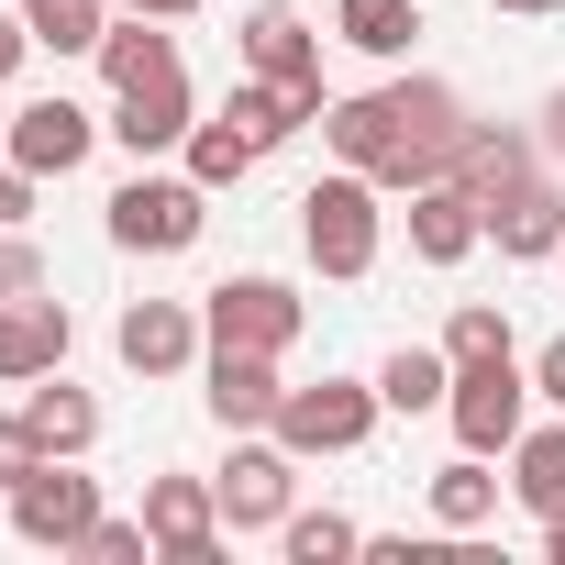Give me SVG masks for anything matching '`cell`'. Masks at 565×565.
<instances>
[{
  "label": "cell",
  "instance_id": "6da1fadb",
  "mask_svg": "<svg viewBox=\"0 0 565 565\" xmlns=\"http://www.w3.org/2000/svg\"><path fill=\"white\" fill-rule=\"evenodd\" d=\"M388 189L366 178V167H333L311 200H300V244H311V266L322 277H377V255H388V211H377Z\"/></svg>",
  "mask_w": 565,
  "mask_h": 565
},
{
  "label": "cell",
  "instance_id": "7a4b0ae2",
  "mask_svg": "<svg viewBox=\"0 0 565 565\" xmlns=\"http://www.w3.org/2000/svg\"><path fill=\"white\" fill-rule=\"evenodd\" d=\"M444 422H455L466 455H510L521 422H532V366L521 355H466L455 388H444Z\"/></svg>",
  "mask_w": 565,
  "mask_h": 565
},
{
  "label": "cell",
  "instance_id": "3957f363",
  "mask_svg": "<svg viewBox=\"0 0 565 565\" xmlns=\"http://www.w3.org/2000/svg\"><path fill=\"white\" fill-rule=\"evenodd\" d=\"M200 233H211V189H200V178H145V167H134V178L111 189V244H122V255H189Z\"/></svg>",
  "mask_w": 565,
  "mask_h": 565
},
{
  "label": "cell",
  "instance_id": "277c9868",
  "mask_svg": "<svg viewBox=\"0 0 565 565\" xmlns=\"http://www.w3.org/2000/svg\"><path fill=\"white\" fill-rule=\"evenodd\" d=\"M377 100H388V122H399V167H388V189L411 200L422 178L455 167V145H466V100H455L444 78H388Z\"/></svg>",
  "mask_w": 565,
  "mask_h": 565
},
{
  "label": "cell",
  "instance_id": "5b68a950",
  "mask_svg": "<svg viewBox=\"0 0 565 565\" xmlns=\"http://www.w3.org/2000/svg\"><path fill=\"white\" fill-rule=\"evenodd\" d=\"M100 521V477H78V455H45L34 477H12V532L34 554H78Z\"/></svg>",
  "mask_w": 565,
  "mask_h": 565
},
{
  "label": "cell",
  "instance_id": "8992f818",
  "mask_svg": "<svg viewBox=\"0 0 565 565\" xmlns=\"http://www.w3.org/2000/svg\"><path fill=\"white\" fill-rule=\"evenodd\" d=\"M377 411H388L377 377H366V388H355V377H322V388H289V399H277L266 433L289 444V455H355V444L377 433Z\"/></svg>",
  "mask_w": 565,
  "mask_h": 565
},
{
  "label": "cell",
  "instance_id": "52a82bcc",
  "mask_svg": "<svg viewBox=\"0 0 565 565\" xmlns=\"http://www.w3.org/2000/svg\"><path fill=\"white\" fill-rule=\"evenodd\" d=\"M211 488H222V521H233V532H277V521L300 510V455L277 444V433H266V444L233 433V466H222Z\"/></svg>",
  "mask_w": 565,
  "mask_h": 565
},
{
  "label": "cell",
  "instance_id": "ba28073f",
  "mask_svg": "<svg viewBox=\"0 0 565 565\" xmlns=\"http://www.w3.org/2000/svg\"><path fill=\"white\" fill-rule=\"evenodd\" d=\"M200 322H211V344H255V355H289L300 344V289L289 277H222V289L200 300Z\"/></svg>",
  "mask_w": 565,
  "mask_h": 565
},
{
  "label": "cell",
  "instance_id": "9c48e42d",
  "mask_svg": "<svg viewBox=\"0 0 565 565\" xmlns=\"http://www.w3.org/2000/svg\"><path fill=\"white\" fill-rule=\"evenodd\" d=\"M145 532H156V565H222V488L211 477H145Z\"/></svg>",
  "mask_w": 565,
  "mask_h": 565
},
{
  "label": "cell",
  "instance_id": "30bf717a",
  "mask_svg": "<svg viewBox=\"0 0 565 565\" xmlns=\"http://www.w3.org/2000/svg\"><path fill=\"white\" fill-rule=\"evenodd\" d=\"M111 355H122L134 377H189V366L211 355V322H200V300H134V311L111 322Z\"/></svg>",
  "mask_w": 565,
  "mask_h": 565
},
{
  "label": "cell",
  "instance_id": "8fae6325",
  "mask_svg": "<svg viewBox=\"0 0 565 565\" xmlns=\"http://www.w3.org/2000/svg\"><path fill=\"white\" fill-rule=\"evenodd\" d=\"M100 134H111V122H89V111H78L67 89H45V100H23V111H12L0 156H12V167H34V178H78Z\"/></svg>",
  "mask_w": 565,
  "mask_h": 565
},
{
  "label": "cell",
  "instance_id": "7c38bea8",
  "mask_svg": "<svg viewBox=\"0 0 565 565\" xmlns=\"http://www.w3.org/2000/svg\"><path fill=\"white\" fill-rule=\"evenodd\" d=\"M200 399H211V422L222 433H266L277 422V399H289V377H277V355H255V344H211L200 355Z\"/></svg>",
  "mask_w": 565,
  "mask_h": 565
},
{
  "label": "cell",
  "instance_id": "4fadbf2b",
  "mask_svg": "<svg viewBox=\"0 0 565 565\" xmlns=\"http://www.w3.org/2000/svg\"><path fill=\"white\" fill-rule=\"evenodd\" d=\"M477 244H488V200L466 178H422L411 189V255L422 266H466Z\"/></svg>",
  "mask_w": 565,
  "mask_h": 565
},
{
  "label": "cell",
  "instance_id": "5bb4252c",
  "mask_svg": "<svg viewBox=\"0 0 565 565\" xmlns=\"http://www.w3.org/2000/svg\"><path fill=\"white\" fill-rule=\"evenodd\" d=\"M67 344H78V322H67V300H0V388H34V377H56L67 366Z\"/></svg>",
  "mask_w": 565,
  "mask_h": 565
},
{
  "label": "cell",
  "instance_id": "9a60e30c",
  "mask_svg": "<svg viewBox=\"0 0 565 565\" xmlns=\"http://www.w3.org/2000/svg\"><path fill=\"white\" fill-rule=\"evenodd\" d=\"M488 244L510 255V266H554V244H565V189L532 167L521 189H499L488 200Z\"/></svg>",
  "mask_w": 565,
  "mask_h": 565
},
{
  "label": "cell",
  "instance_id": "2e32d148",
  "mask_svg": "<svg viewBox=\"0 0 565 565\" xmlns=\"http://www.w3.org/2000/svg\"><path fill=\"white\" fill-rule=\"evenodd\" d=\"M189 122H200V100H189V67L178 78H156V89H122L111 100V145L145 167V156H178L189 145Z\"/></svg>",
  "mask_w": 565,
  "mask_h": 565
},
{
  "label": "cell",
  "instance_id": "e0dca14e",
  "mask_svg": "<svg viewBox=\"0 0 565 565\" xmlns=\"http://www.w3.org/2000/svg\"><path fill=\"white\" fill-rule=\"evenodd\" d=\"M244 67L255 78H289V89H322V34L289 12V0H266V12H244ZM333 100V89H322Z\"/></svg>",
  "mask_w": 565,
  "mask_h": 565
},
{
  "label": "cell",
  "instance_id": "ac0fdd59",
  "mask_svg": "<svg viewBox=\"0 0 565 565\" xmlns=\"http://www.w3.org/2000/svg\"><path fill=\"white\" fill-rule=\"evenodd\" d=\"M532 167H543V134H521V122H466V145H455L444 178H466L477 200H499V189H521Z\"/></svg>",
  "mask_w": 565,
  "mask_h": 565
},
{
  "label": "cell",
  "instance_id": "d6986e66",
  "mask_svg": "<svg viewBox=\"0 0 565 565\" xmlns=\"http://www.w3.org/2000/svg\"><path fill=\"white\" fill-rule=\"evenodd\" d=\"M100 78H111V100H122V89H156V78H178V34H167L156 12L111 23V34H100Z\"/></svg>",
  "mask_w": 565,
  "mask_h": 565
},
{
  "label": "cell",
  "instance_id": "ffe728a7",
  "mask_svg": "<svg viewBox=\"0 0 565 565\" xmlns=\"http://www.w3.org/2000/svg\"><path fill=\"white\" fill-rule=\"evenodd\" d=\"M23 422H34V444H45V455H89V444H100V399H89V388H67V366L23 388Z\"/></svg>",
  "mask_w": 565,
  "mask_h": 565
},
{
  "label": "cell",
  "instance_id": "44dd1931",
  "mask_svg": "<svg viewBox=\"0 0 565 565\" xmlns=\"http://www.w3.org/2000/svg\"><path fill=\"white\" fill-rule=\"evenodd\" d=\"M510 499H521L532 521L565 510V411H554V422H521V444H510Z\"/></svg>",
  "mask_w": 565,
  "mask_h": 565
},
{
  "label": "cell",
  "instance_id": "7402d4cb",
  "mask_svg": "<svg viewBox=\"0 0 565 565\" xmlns=\"http://www.w3.org/2000/svg\"><path fill=\"white\" fill-rule=\"evenodd\" d=\"M411 34H422V0H333V45H355L377 67H399Z\"/></svg>",
  "mask_w": 565,
  "mask_h": 565
},
{
  "label": "cell",
  "instance_id": "603a6c76",
  "mask_svg": "<svg viewBox=\"0 0 565 565\" xmlns=\"http://www.w3.org/2000/svg\"><path fill=\"white\" fill-rule=\"evenodd\" d=\"M499 499H510V477H488V455L433 466V521H444V532H488V521H499Z\"/></svg>",
  "mask_w": 565,
  "mask_h": 565
},
{
  "label": "cell",
  "instance_id": "cb8c5ba5",
  "mask_svg": "<svg viewBox=\"0 0 565 565\" xmlns=\"http://www.w3.org/2000/svg\"><path fill=\"white\" fill-rule=\"evenodd\" d=\"M178 156H189V178H200V189H244V178L266 167V145H255L233 111H222V122H189V145H178Z\"/></svg>",
  "mask_w": 565,
  "mask_h": 565
},
{
  "label": "cell",
  "instance_id": "d4e9b609",
  "mask_svg": "<svg viewBox=\"0 0 565 565\" xmlns=\"http://www.w3.org/2000/svg\"><path fill=\"white\" fill-rule=\"evenodd\" d=\"M444 388H455V355L444 344H399L388 366H377V399L411 422V411H444Z\"/></svg>",
  "mask_w": 565,
  "mask_h": 565
},
{
  "label": "cell",
  "instance_id": "484cf974",
  "mask_svg": "<svg viewBox=\"0 0 565 565\" xmlns=\"http://www.w3.org/2000/svg\"><path fill=\"white\" fill-rule=\"evenodd\" d=\"M12 12L34 23V45H56V56H100V0H12Z\"/></svg>",
  "mask_w": 565,
  "mask_h": 565
},
{
  "label": "cell",
  "instance_id": "4316f807",
  "mask_svg": "<svg viewBox=\"0 0 565 565\" xmlns=\"http://www.w3.org/2000/svg\"><path fill=\"white\" fill-rule=\"evenodd\" d=\"M277 543H289V565H333V554H366V532L344 510H289L277 521Z\"/></svg>",
  "mask_w": 565,
  "mask_h": 565
},
{
  "label": "cell",
  "instance_id": "83f0119b",
  "mask_svg": "<svg viewBox=\"0 0 565 565\" xmlns=\"http://www.w3.org/2000/svg\"><path fill=\"white\" fill-rule=\"evenodd\" d=\"M444 355H455V366H466V355H521V344H510V311H499V300H455Z\"/></svg>",
  "mask_w": 565,
  "mask_h": 565
},
{
  "label": "cell",
  "instance_id": "f1b7e54d",
  "mask_svg": "<svg viewBox=\"0 0 565 565\" xmlns=\"http://www.w3.org/2000/svg\"><path fill=\"white\" fill-rule=\"evenodd\" d=\"M78 554H89V565H156V532H145V510H134V521H111V510H100Z\"/></svg>",
  "mask_w": 565,
  "mask_h": 565
},
{
  "label": "cell",
  "instance_id": "f546056e",
  "mask_svg": "<svg viewBox=\"0 0 565 565\" xmlns=\"http://www.w3.org/2000/svg\"><path fill=\"white\" fill-rule=\"evenodd\" d=\"M45 289V255H34V233H0V300H34Z\"/></svg>",
  "mask_w": 565,
  "mask_h": 565
},
{
  "label": "cell",
  "instance_id": "4dcf8cb0",
  "mask_svg": "<svg viewBox=\"0 0 565 565\" xmlns=\"http://www.w3.org/2000/svg\"><path fill=\"white\" fill-rule=\"evenodd\" d=\"M34 466H45L34 422H23V411H0V488H12V477H34Z\"/></svg>",
  "mask_w": 565,
  "mask_h": 565
},
{
  "label": "cell",
  "instance_id": "1f68e13d",
  "mask_svg": "<svg viewBox=\"0 0 565 565\" xmlns=\"http://www.w3.org/2000/svg\"><path fill=\"white\" fill-rule=\"evenodd\" d=\"M34 189H45L34 167H12V156H0V233H23V222H34Z\"/></svg>",
  "mask_w": 565,
  "mask_h": 565
},
{
  "label": "cell",
  "instance_id": "d6a6232c",
  "mask_svg": "<svg viewBox=\"0 0 565 565\" xmlns=\"http://www.w3.org/2000/svg\"><path fill=\"white\" fill-rule=\"evenodd\" d=\"M532 399H543V411H565V333L532 355Z\"/></svg>",
  "mask_w": 565,
  "mask_h": 565
},
{
  "label": "cell",
  "instance_id": "836d02e7",
  "mask_svg": "<svg viewBox=\"0 0 565 565\" xmlns=\"http://www.w3.org/2000/svg\"><path fill=\"white\" fill-rule=\"evenodd\" d=\"M23 56H34V23H23V12H0V78H12Z\"/></svg>",
  "mask_w": 565,
  "mask_h": 565
},
{
  "label": "cell",
  "instance_id": "e575fe53",
  "mask_svg": "<svg viewBox=\"0 0 565 565\" xmlns=\"http://www.w3.org/2000/svg\"><path fill=\"white\" fill-rule=\"evenodd\" d=\"M543 156H565V78H554V100H543Z\"/></svg>",
  "mask_w": 565,
  "mask_h": 565
},
{
  "label": "cell",
  "instance_id": "d590c367",
  "mask_svg": "<svg viewBox=\"0 0 565 565\" xmlns=\"http://www.w3.org/2000/svg\"><path fill=\"white\" fill-rule=\"evenodd\" d=\"M122 12H156V23H189V12H200V0H122Z\"/></svg>",
  "mask_w": 565,
  "mask_h": 565
},
{
  "label": "cell",
  "instance_id": "8d00e7d4",
  "mask_svg": "<svg viewBox=\"0 0 565 565\" xmlns=\"http://www.w3.org/2000/svg\"><path fill=\"white\" fill-rule=\"evenodd\" d=\"M488 12H521V23H543V12H565V0H488Z\"/></svg>",
  "mask_w": 565,
  "mask_h": 565
},
{
  "label": "cell",
  "instance_id": "74e56055",
  "mask_svg": "<svg viewBox=\"0 0 565 565\" xmlns=\"http://www.w3.org/2000/svg\"><path fill=\"white\" fill-rule=\"evenodd\" d=\"M543 565H565V510H554V521H543Z\"/></svg>",
  "mask_w": 565,
  "mask_h": 565
},
{
  "label": "cell",
  "instance_id": "f35d334b",
  "mask_svg": "<svg viewBox=\"0 0 565 565\" xmlns=\"http://www.w3.org/2000/svg\"><path fill=\"white\" fill-rule=\"evenodd\" d=\"M0 134H12V111H0Z\"/></svg>",
  "mask_w": 565,
  "mask_h": 565
},
{
  "label": "cell",
  "instance_id": "ab89813d",
  "mask_svg": "<svg viewBox=\"0 0 565 565\" xmlns=\"http://www.w3.org/2000/svg\"><path fill=\"white\" fill-rule=\"evenodd\" d=\"M554 266H565V244H554Z\"/></svg>",
  "mask_w": 565,
  "mask_h": 565
}]
</instances>
